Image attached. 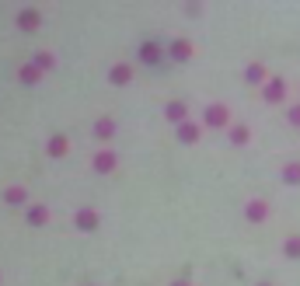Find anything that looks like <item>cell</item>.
<instances>
[{"mask_svg":"<svg viewBox=\"0 0 300 286\" xmlns=\"http://www.w3.org/2000/svg\"><path fill=\"white\" fill-rule=\"evenodd\" d=\"M203 119H206L210 126H220V122H227V108H224V105H210Z\"/></svg>","mask_w":300,"mask_h":286,"instance_id":"cell-1","label":"cell"},{"mask_svg":"<svg viewBox=\"0 0 300 286\" xmlns=\"http://www.w3.org/2000/svg\"><path fill=\"white\" fill-rule=\"evenodd\" d=\"M265 213H269V206H265L262 199H255V203H248V216H251V220H265Z\"/></svg>","mask_w":300,"mask_h":286,"instance_id":"cell-2","label":"cell"},{"mask_svg":"<svg viewBox=\"0 0 300 286\" xmlns=\"http://www.w3.org/2000/svg\"><path fill=\"white\" fill-rule=\"evenodd\" d=\"M77 223H80L84 230H91V227H98V213H91V210H80V213H77Z\"/></svg>","mask_w":300,"mask_h":286,"instance_id":"cell-3","label":"cell"},{"mask_svg":"<svg viewBox=\"0 0 300 286\" xmlns=\"http://www.w3.org/2000/svg\"><path fill=\"white\" fill-rule=\"evenodd\" d=\"M112 164H115V154H108V150L94 157V168H98V171H112Z\"/></svg>","mask_w":300,"mask_h":286,"instance_id":"cell-4","label":"cell"},{"mask_svg":"<svg viewBox=\"0 0 300 286\" xmlns=\"http://www.w3.org/2000/svg\"><path fill=\"white\" fill-rule=\"evenodd\" d=\"M171 53H175V60H189V53H192V46L182 39V42H171Z\"/></svg>","mask_w":300,"mask_h":286,"instance_id":"cell-5","label":"cell"},{"mask_svg":"<svg viewBox=\"0 0 300 286\" xmlns=\"http://www.w3.org/2000/svg\"><path fill=\"white\" fill-rule=\"evenodd\" d=\"M133 77V70L129 67H112V84H126Z\"/></svg>","mask_w":300,"mask_h":286,"instance_id":"cell-6","label":"cell"},{"mask_svg":"<svg viewBox=\"0 0 300 286\" xmlns=\"http://www.w3.org/2000/svg\"><path fill=\"white\" fill-rule=\"evenodd\" d=\"M168 119L182 122V119H185V105H182V101H171V105H168Z\"/></svg>","mask_w":300,"mask_h":286,"instance_id":"cell-7","label":"cell"},{"mask_svg":"<svg viewBox=\"0 0 300 286\" xmlns=\"http://www.w3.org/2000/svg\"><path fill=\"white\" fill-rule=\"evenodd\" d=\"M67 147H70V143H67V136H53V143H49V154H53V157H60Z\"/></svg>","mask_w":300,"mask_h":286,"instance_id":"cell-8","label":"cell"},{"mask_svg":"<svg viewBox=\"0 0 300 286\" xmlns=\"http://www.w3.org/2000/svg\"><path fill=\"white\" fill-rule=\"evenodd\" d=\"M248 80H251V84L265 80V67H262V63H251V67H248Z\"/></svg>","mask_w":300,"mask_h":286,"instance_id":"cell-9","label":"cell"},{"mask_svg":"<svg viewBox=\"0 0 300 286\" xmlns=\"http://www.w3.org/2000/svg\"><path fill=\"white\" fill-rule=\"evenodd\" d=\"M18 21H21L25 28H32V25H39V11H32V7H28V11H21V18H18Z\"/></svg>","mask_w":300,"mask_h":286,"instance_id":"cell-10","label":"cell"},{"mask_svg":"<svg viewBox=\"0 0 300 286\" xmlns=\"http://www.w3.org/2000/svg\"><path fill=\"white\" fill-rule=\"evenodd\" d=\"M265 98H269V101L283 98V80H269V91H265Z\"/></svg>","mask_w":300,"mask_h":286,"instance_id":"cell-11","label":"cell"},{"mask_svg":"<svg viewBox=\"0 0 300 286\" xmlns=\"http://www.w3.org/2000/svg\"><path fill=\"white\" fill-rule=\"evenodd\" d=\"M46 206H32V210H28V220H32V223H46Z\"/></svg>","mask_w":300,"mask_h":286,"instance_id":"cell-12","label":"cell"},{"mask_svg":"<svg viewBox=\"0 0 300 286\" xmlns=\"http://www.w3.org/2000/svg\"><path fill=\"white\" fill-rule=\"evenodd\" d=\"M286 255H293V258H300V237H286Z\"/></svg>","mask_w":300,"mask_h":286,"instance_id":"cell-13","label":"cell"},{"mask_svg":"<svg viewBox=\"0 0 300 286\" xmlns=\"http://www.w3.org/2000/svg\"><path fill=\"white\" fill-rule=\"evenodd\" d=\"M94 133H98L101 140H108V136H112V122H108V119H101V122L94 126Z\"/></svg>","mask_w":300,"mask_h":286,"instance_id":"cell-14","label":"cell"},{"mask_svg":"<svg viewBox=\"0 0 300 286\" xmlns=\"http://www.w3.org/2000/svg\"><path fill=\"white\" fill-rule=\"evenodd\" d=\"M230 140H234V143H244V140H248V129H244V126H234V129H230Z\"/></svg>","mask_w":300,"mask_h":286,"instance_id":"cell-15","label":"cell"},{"mask_svg":"<svg viewBox=\"0 0 300 286\" xmlns=\"http://www.w3.org/2000/svg\"><path fill=\"white\" fill-rule=\"evenodd\" d=\"M283 178H286V182H300V164H290V168L283 171Z\"/></svg>","mask_w":300,"mask_h":286,"instance_id":"cell-16","label":"cell"},{"mask_svg":"<svg viewBox=\"0 0 300 286\" xmlns=\"http://www.w3.org/2000/svg\"><path fill=\"white\" fill-rule=\"evenodd\" d=\"M143 60H147V63H154V60H157V46H154V42H147V46H143Z\"/></svg>","mask_w":300,"mask_h":286,"instance_id":"cell-17","label":"cell"},{"mask_svg":"<svg viewBox=\"0 0 300 286\" xmlns=\"http://www.w3.org/2000/svg\"><path fill=\"white\" fill-rule=\"evenodd\" d=\"M21 199H25L21 189H7V203H21Z\"/></svg>","mask_w":300,"mask_h":286,"instance_id":"cell-18","label":"cell"},{"mask_svg":"<svg viewBox=\"0 0 300 286\" xmlns=\"http://www.w3.org/2000/svg\"><path fill=\"white\" fill-rule=\"evenodd\" d=\"M182 136H185V143L196 140V126H182Z\"/></svg>","mask_w":300,"mask_h":286,"instance_id":"cell-19","label":"cell"},{"mask_svg":"<svg viewBox=\"0 0 300 286\" xmlns=\"http://www.w3.org/2000/svg\"><path fill=\"white\" fill-rule=\"evenodd\" d=\"M21 77H25V80H35V77H39V67H25Z\"/></svg>","mask_w":300,"mask_h":286,"instance_id":"cell-20","label":"cell"},{"mask_svg":"<svg viewBox=\"0 0 300 286\" xmlns=\"http://www.w3.org/2000/svg\"><path fill=\"white\" fill-rule=\"evenodd\" d=\"M290 119H293V122H300V105H293V108H290Z\"/></svg>","mask_w":300,"mask_h":286,"instance_id":"cell-21","label":"cell"},{"mask_svg":"<svg viewBox=\"0 0 300 286\" xmlns=\"http://www.w3.org/2000/svg\"><path fill=\"white\" fill-rule=\"evenodd\" d=\"M175 286H189V283H175Z\"/></svg>","mask_w":300,"mask_h":286,"instance_id":"cell-22","label":"cell"}]
</instances>
